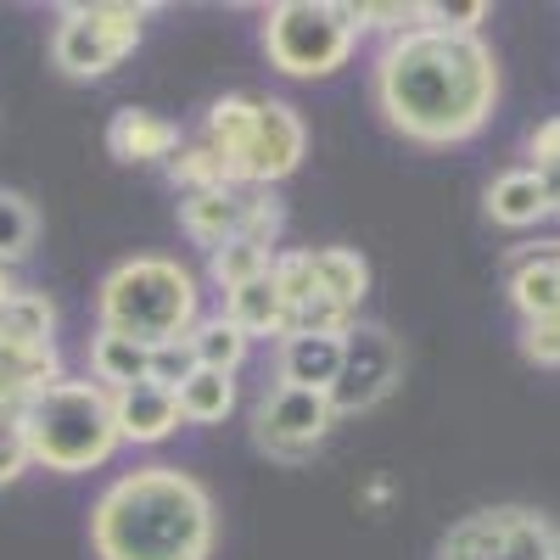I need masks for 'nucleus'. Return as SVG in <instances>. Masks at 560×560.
<instances>
[{
  "instance_id": "f257e3e1",
  "label": "nucleus",
  "mask_w": 560,
  "mask_h": 560,
  "mask_svg": "<svg viewBox=\"0 0 560 560\" xmlns=\"http://www.w3.org/2000/svg\"><path fill=\"white\" fill-rule=\"evenodd\" d=\"M376 107L404 140L454 147L493 118L499 62L477 34L415 28L404 39H387L376 62Z\"/></svg>"
},
{
  "instance_id": "f03ea898",
  "label": "nucleus",
  "mask_w": 560,
  "mask_h": 560,
  "mask_svg": "<svg viewBox=\"0 0 560 560\" xmlns=\"http://www.w3.org/2000/svg\"><path fill=\"white\" fill-rule=\"evenodd\" d=\"M213 533V499L179 465H140L90 510L96 560H208Z\"/></svg>"
},
{
  "instance_id": "7ed1b4c3",
  "label": "nucleus",
  "mask_w": 560,
  "mask_h": 560,
  "mask_svg": "<svg viewBox=\"0 0 560 560\" xmlns=\"http://www.w3.org/2000/svg\"><path fill=\"white\" fill-rule=\"evenodd\" d=\"M23 438H28V454L45 471H90V465H107L113 448L124 443L118 438V415H113V393L102 382H51L39 387L28 404H23Z\"/></svg>"
},
{
  "instance_id": "20e7f679",
  "label": "nucleus",
  "mask_w": 560,
  "mask_h": 560,
  "mask_svg": "<svg viewBox=\"0 0 560 560\" xmlns=\"http://www.w3.org/2000/svg\"><path fill=\"white\" fill-rule=\"evenodd\" d=\"M102 331H118L140 348H163L191 337V325L202 319V292L197 275L174 258H129L102 280Z\"/></svg>"
},
{
  "instance_id": "39448f33",
  "label": "nucleus",
  "mask_w": 560,
  "mask_h": 560,
  "mask_svg": "<svg viewBox=\"0 0 560 560\" xmlns=\"http://www.w3.org/2000/svg\"><path fill=\"white\" fill-rule=\"evenodd\" d=\"M359 18L337 0H280L264 12V57L287 79H325L353 57Z\"/></svg>"
},
{
  "instance_id": "423d86ee",
  "label": "nucleus",
  "mask_w": 560,
  "mask_h": 560,
  "mask_svg": "<svg viewBox=\"0 0 560 560\" xmlns=\"http://www.w3.org/2000/svg\"><path fill=\"white\" fill-rule=\"evenodd\" d=\"M438 560H560V533L533 504H488L443 533Z\"/></svg>"
},
{
  "instance_id": "0eeeda50",
  "label": "nucleus",
  "mask_w": 560,
  "mask_h": 560,
  "mask_svg": "<svg viewBox=\"0 0 560 560\" xmlns=\"http://www.w3.org/2000/svg\"><path fill=\"white\" fill-rule=\"evenodd\" d=\"M140 28H147V7H113V0L68 7L51 28V62L68 79H102L140 45Z\"/></svg>"
},
{
  "instance_id": "6e6552de",
  "label": "nucleus",
  "mask_w": 560,
  "mask_h": 560,
  "mask_svg": "<svg viewBox=\"0 0 560 560\" xmlns=\"http://www.w3.org/2000/svg\"><path fill=\"white\" fill-rule=\"evenodd\" d=\"M404 382V342L376 319H353L342 331V370L331 382V409L337 415H364L376 409L393 387Z\"/></svg>"
},
{
  "instance_id": "1a4fd4ad",
  "label": "nucleus",
  "mask_w": 560,
  "mask_h": 560,
  "mask_svg": "<svg viewBox=\"0 0 560 560\" xmlns=\"http://www.w3.org/2000/svg\"><path fill=\"white\" fill-rule=\"evenodd\" d=\"M337 427V409L325 393H308V387H269L264 404L253 409V443L280 459V465H303L325 438Z\"/></svg>"
},
{
  "instance_id": "9d476101",
  "label": "nucleus",
  "mask_w": 560,
  "mask_h": 560,
  "mask_svg": "<svg viewBox=\"0 0 560 560\" xmlns=\"http://www.w3.org/2000/svg\"><path fill=\"white\" fill-rule=\"evenodd\" d=\"M303 152H308V129H303L298 107L258 96V124H253L247 163H242V185L247 191H269V185H280L287 174L303 168Z\"/></svg>"
},
{
  "instance_id": "9b49d317",
  "label": "nucleus",
  "mask_w": 560,
  "mask_h": 560,
  "mask_svg": "<svg viewBox=\"0 0 560 560\" xmlns=\"http://www.w3.org/2000/svg\"><path fill=\"white\" fill-rule=\"evenodd\" d=\"M179 147H185L179 124L152 107H118L107 124V152L118 163H168Z\"/></svg>"
},
{
  "instance_id": "f8f14e48",
  "label": "nucleus",
  "mask_w": 560,
  "mask_h": 560,
  "mask_svg": "<svg viewBox=\"0 0 560 560\" xmlns=\"http://www.w3.org/2000/svg\"><path fill=\"white\" fill-rule=\"evenodd\" d=\"M488 219L504 224V230H533L555 213V179L538 174V168H510L488 185V197H482Z\"/></svg>"
},
{
  "instance_id": "ddd939ff",
  "label": "nucleus",
  "mask_w": 560,
  "mask_h": 560,
  "mask_svg": "<svg viewBox=\"0 0 560 560\" xmlns=\"http://www.w3.org/2000/svg\"><path fill=\"white\" fill-rule=\"evenodd\" d=\"M253 124H258V96L247 90H230L208 107V129H202V147L219 158L224 179L242 185V163H247V147H253Z\"/></svg>"
},
{
  "instance_id": "4468645a",
  "label": "nucleus",
  "mask_w": 560,
  "mask_h": 560,
  "mask_svg": "<svg viewBox=\"0 0 560 560\" xmlns=\"http://www.w3.org/2000/svg\"><path fill=\"white\" fill-rule=\"evenodd\" d=\"M113 415H118L124 443H163L179 432V393H168L158 382H140V387L113 393Z\"/></svg>"
},
{
  "instance_id": "2eb2a0df",
  "label": "nucleus",
  "mask_w": 560,
  "mask_h": 560,
  "mask_svg": "<svg viewBox=\"0 0 560 560\" xmlns=\"http://www.w3.org/2000/svg\"><path fill=\"white\" fill-rule=\"evenodd\" d=\"M337 370H342V337H319V331H292V337H280V359H275L280 387L331 393Z\"/></svg>"
},
{
  "instance_id": "dca6fc26",
  "label": "nucleus",
  "mask_w": 560,
  "mask_h": 560,
  "mask_svg": "<svg viewBox=\"0 0 560 560\" xmlns=\"http://www.w3.org/2000/svg\"><path fill=\"white\" fill-rule=\"evenodd\" d=\"M510 303L522 308V319L560 314V247L510 258Z\"/></svg>"
},
{
  "instance_id": "f3484780",
  "label": "nucleus",
  "mask_w": 560,
  "mask_h": 560,
  "mask_svg": "<svg viewBox=\"0 0 560 560\" xmlns=\"http://www.w3.org/2000/svg\"><path fill=\"white\" fill-rule=\"evenodd\" d=\"M224 319L236 325V331H247V342H253V337H287L292 308L275 292V280L264 275V280H247V287L224 292Z\"/></svg>"
},
{
  "instance_id": "a211bd4d",
  "label": "nucleus",
  "mask_w": 560,
  "mask_h": 560,
  "mask_svg": "<svg viewBox=\"0 0 560 560\" xmlns=\"http://www.w3.org/2000/svg\"><path fill=\"white\" fill-rule=\"evenodd\" d=\"M152 370V348H140L118 331H96L90 337V376H96L107 393H124V387H140Z\"/></svg>"
},
{
  "instance_id": "6ab92c4d",
  "label": "nucleus",
  "mask_w": 560,
  "mask_h": 560,
  "mask_svg": "<svg viewBox=\"0 0 560 560\" xmlns=\"http://www.w3.org/2000/svg\"><path fill=\"white\" fill-rule=\"evenodd\" d=\"M314 287L319 298H331L337 308L359 314V303L370 298V264L348 247H319L314 253Z\"/></svg>"
},
{
  "instance_id": "aec40b11",
  "label": "nucleus",
  "mask_w": 560,
  "mask_h": 560,
  "mask_svg": "<svg viewBox=\"0 0 560 560\" xmlns=\"http://www.w3.org/2000/svg\"><path fill=\"white\" fill-rule=\"evenodd\" d=\"M62 382V370H57V342H45V348H28V342H0V387H7L12 398H34L39 387H51Z\"/></svg>"
},
{
  "instance_id": "412c9836",
  "label": "nucleus",
  "mask_w": 560,
  "mask_h": 560,
  "mask_svg": "<svg viewBox=\"0 0 560 560\" xmlns=\"http://www.w3.org/2000/svg\"><path fill=\"white\" fill-rule=\"evenodd\" d=\"M185 342H191V353H197V364H202V370H224V376H236V370L247 364V353H253L247 331H236V325H230L224 314L197 319Z\"/></svg>"
},
{
  "instance_id": "4be33fe9",
  "label": "nucleus",
  "mask_w": 560,
  "mask_h": 560,
  "mask_svg": "<svg viewBox=\"0 0 560 560\" xmlns=\"http://www.w3.org/2000/svg\"><path fill=\"white\" fill-rule=\"evenodd\" d=\"M230 409H236V376H224V370H197L179 387V420H191V427H219Z\"/></svg>"
},
{
  "instance_id": "5701e85b",
  "label": "nucleus",
  "mask_w": 560,
  "mask_h": 560,
  "mask_svg": "<svg viewBox=\"0 0 560 560\" xmlns=\"http://www.w3.org/2000/svg\"><path fill=\"white\" fill-rule=\"evenodd\" d=\"M57 331V308L45 292H12L7 308H0V342H28V348H45Z\"/></svg>"
},
{
  "instance_id": "b1692460",
  "label": "nucleus",
  "mask_w": 560,
  "mask_h": 560,
  "mask_svg": "<svg viewBox=\"0 0 560 560\" xmlns=\"http://www.w3.org/2000/svg\"><path fill=\"white\" fill-rule=\"evenodd\" d=\"M269 264H275V253L258 247V242H224L219 253H208V275H213V287H224V292L247 287V280H264Z\"/></svg>"
},
{
  "instance_id": "393cba45",
  "label": "nucleus",
  "mask_w": 560,
  "mask_h": 560,
  "mask_svg": "<svg viewBox=\"0 0 560 560\" xmlns=\"http://www.w3.org/2000/svg\"><path fill=\"white\" fill-rule=\"evenodd\" d=\"M34 236H39V219H34V208H28L18 191H0V264H18V258H28Z\"/></svg>"
},
{
  "instance_id": "a878e982",
  "label": "nucleus",
  "mask_w": 560,
  "mask_h": 560,
  "mask_svg": "<svg viewBox=\"0 0 560 560\" xmlns=\"http://www.w3.org/2000/svg\"><path fill=\"white\" fill-rule=\"evenodd\" d=\"M269 280H275V292L287 298V308H292V314H298V308H308V303L319 298V287H314V253H275Z\"/></svg>"
},
{
  "instance_id": "bb28decb",
  "label": "nucleus",
  "mask_w": 560,
  "mask_h": 560,
  "mask_svg": "<svg viewBox=\"0 0 560 560\" xmlns=\"http://www.w3.org/2000/svg\"><path fill=\"white\" fill-rule=\"evenodd\" d=\"M163 168H168V179L179 185L185 197H191V191H213V185H230V179H224V168H219V158L202 147V140H197V147H179Z\"/></svg>"
},
{
  "instance_id": "cd10ccee",
  "label": "nucleus",
  "mask_w": 560,
  "mask_h": 560,
  "mask_svg": "<svg viewBox=\"0 0 560 560\" xmlns=\"http://www.w3.org/2000/svg\"><path fill=\"white\" fill-rule=\"evenodd\" d=\"M353 18H359V28H382L393 39L427 28V7H404V0H359Z\"/></svg>"
},
{
  "instance_id": "c85d7f7f",
  "label": "nucleus",
  "mask_w": 560,
  "mask_h": 560,
  "mask_svg": "<svg viewBox=\"0 0 560 560\" xmlns=\"http://www.w3.org/2000/svg\"><path fill=\"white\" fill-rule=\"evenodd\" d=\"M197 353H191V342H163V348H152V370H147V382H158V387H168V393H179L185 382L197 376Z\"/></svg>"
},
{
  "instance_id": "c756f323",
  "label": "nucleus",
  "mask_w": 560,
  "mask_h": 560,
  "mask_svg": "<svg viewBox=\"0 0 560 560\" xmlns=\"http://www.w3.org/2000/svg\"><path fill=\"white\" fill-rule=\"evenodd\" d=\"M28 465H34V454H28V438H23V420H0V488L18 482Z\"/></svg>"
},
{
  "instance_id": "7c9ffc66",
  "label": "nucleus",
  "mask_w": 560,
  "mask_h": 560,
  "mask_svg": "<svg viewBox=\"0 0 560 560\" xmlns=\"http://www.w3.org/2000/svg\"><path fill=\"white\" fill-rule=\"evenodd\" d=\"M522 353H527L533 364H560V314L522 325Z\"/></svg>"
},
{
  "instance_id": "2f4dec72",
  "label": "nucleus",
  "mask_w": 560,
  "mask_h": 560,
  "mask_svg": "<svg viewBox=\"0 0 560 560\" xmlns=\"http://www.w3.org/2000/svg\"><path fill=\"white\" fill-rule=\"evenodd\" d=\"M488 18V0H465V7H427V28H443V34H477V23Z\"/></svg>"
},
{
  "instance_id": "473e14b6",
  "label": "nucleus",
  "mask_w": 560,
  "mask_h": 560,
  "mask_svg": "<svg viewBox=\"0 0 560 560\" xmlns=\"http://www.w3.org/2000/svg\"><path fill=\"white\" fill-rule=\"evenodd\" d=\"M527 158H533V168L538 174H560V118H549V124H538L533 129V140H527Z\"/></svg>"
},
{
  "instance_id": "72a5a7b5",
  "label": "nucleus",
  "mask_w": 560,
  "mask_h": 560,
  "mask_svg": "<svg viewBox=\"0 0 560 560\" xmlns=\"http://www.w3.org/2000/svg\"><path fill=\"white\" fill-rule=\"evenodd\" d=\"M18 287H12V280H7V269H0V308H7V298H12Z\"/></svg>"
},
{
  "instance_id": "f704fd0d",
  "label": "nucleus",
  "mask_w": 560,
  "mask_h": 560,
  "mask_svg": "<svg viewBox=\"0 0 560 560\" xmlns=\"http://www.w3.org/2000/svg\"><path fill=\"white\" fill-rule=\"evenodd\" d=\"M555 213H560V179H555Z\"/></svg>"
}]
</instances>
